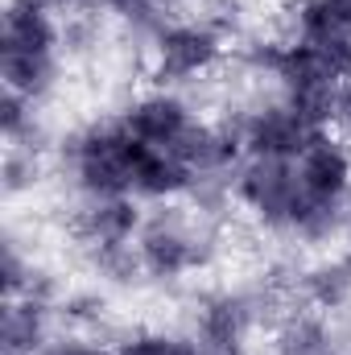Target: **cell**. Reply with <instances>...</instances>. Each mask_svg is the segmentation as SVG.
<instances>
[{"instance_id":"6da1fadb","label":"cell","mask_w":351,"mask_h":355,"mask_svg":"<svg viewBox=\"0 0 351 355\" xmlns=\"http://www.w3.org/2000/svg\"><path fill=\"white\" fill-rule=\"evenodd\" d=\"M236 194L264 227H281V232H293L306 207L314 202L302 190L298 162H273V157H248V166L236 178Z\"/></svg>"},{"instance_id":"7a4b0ae2","label":"cell","mask_w":351,"mask_h":355,"mask_svg":"<svg viewBox=\"0 0 351 355\" xmlns=\"http://www.w3.org/2000/svg\"><path fill=\"white\" fill-rule=\"evenodd\" d=\"M219 58H223V37L211 25H170L153 42L149 71L162 87H170V83H190L194 75L215 71Z\"/></svg>"},{"instance_id":"3957f363","label":"cell","mask_w":351,"mask_h":355,"mask_svg":"<svg viewBox=\"0 0 351 355\" xmlns=\"http://www.w3.org/2000/svg\"><path fill=\"white\" fill-rule=\"evenodd\" d=\"M314 137L318 128H310L285 99L257 107L240 124V145L248 149V157H273V162H298Z\"/></svg>"},{"instance_id":"277c9868","label":"cell","mask_w":351,"mask_h":355,"mask_svg":"<svg viewBox=\"0 0 351 355\" xmlns=\"http://www.w3.org/2000/svg\"><path fill=\"white\" fill-rule=\"evenodd\" d=\"M298 178L306 198L314 202H348L351 194V153L331 141L327 132H318L310 141V149L298 157Z\"/></svg>"},{"instance_id":"5b68a950","label":"cell","mask_w":351,"mask_h":355,"mask_svg":"<svg viewBox=\"0 0 351 355\" xmlns=\"http://www.w3.org/2000/svg\"><path fill=\"white\" fill-rule=\"evenodd\" d=\"M190 124H194V120H190V107L178 99L174 91L141 95V99L124 112V128H128L141 145H149V149H166V153L182 141V132H186Z\"/></svg>"},{"instance_id":"8992f818","label":"cell","mask_w":351,"mask_h":355,"mask_svg":"<svg viewBox=\"0 0 351 355\" xmlns=\"http://www.w3.org/2000/svg\"><path fill=\"white\" fill-rule=\"evenodd\" d=\"M141 261L153 277H182L190 268L203 265V248H198V236L178 223V219H153L145 232H141Z\"/></svg>"},{"instance_id":"52a82bcc","label":"cell","mask_w":351,"mask_h":355,"mask_svg":"<svg viewBox=\"0 0 351 355\" xmlns=\"http://www.w3.org/2000/svg\"><path fill=\"white\" fill-rule=\"evenodd\" d=\"M252 331V306L236 293L211 297L198 314V335H203V352H232L240 355L244 339Z\"/></svg>"},{"instance_id":"ba28073f","label":"cell","mask_w":351,"mask_h":355,"mask_svg":"<svg viewBox=\"0 0 351 355\" xmlns=\"http://www.w3.org/2000/svg\"><path fill=\"white\" fill-rule=\"evenodd\" d=\"M137 227H141V211L128 194L124 198H91V207L79 215V232L91 248L124 244V240H132Z\"/></svg>"},{"instance_id":"9c48e42d","label":"cell","mask_w":351,"mask_h":355,"mask_svg":"<svg viewBox=\"0 0 351 355\" xmlns=\"http://www.w3.org/2000/svg\"><path fill=\"white\" fill-rule=\"evenodd\" d=\"M0 75H4V91L37 103L58 83V58L54 54H0Z\"/></svg>"},{"instance_id":"30bf717a","label":"cell","mask_w":351,"mask_h":355,"mask_svg":"<svg viewBox=\"0 0 351 355\" xmlns=\"http://www.w3.org/2000/svg\"><path fill=\"white\" fill-rule=\"evenodd\" d=\"M46 339V310L37 297H8L4 306V355H33Z\"/></svg>"},{"instance_id":"8fae6325","label":"cell","mask_w":351,"mask_h":355,"mask_svg":"<svg viewBox=\"0 0 351 355\" xmlns=\"http://www.w3.org/2000/svg\"><path fill=\"white\" fill-rule=\"evenodd\" d=\"M306 293L323 310H339L343 302H351V261H323L318 268H310Z\"/></svg>"},{"instance_id":"7c38bea8","label":"cell","mask_w":351,"mask_h":355,"mask_svg":"<svg viewBox=\"0 0 351 355\" xmlns=\"http://www.w3.org/2000/svg\"><path fill=\"white\" fill-rule=\"evenodd\" d=\"M116 355H203V347H194L186 339H174V335L149 331V335H132L128 343H120Z\"/></svg>"},{"instance_id":"4fadbf2b","label":"cell","mask_w":351,"mask_h":355,"mask_svg":"<svg viewBox=\"0 0 351 355\" xmlns=\"http://www.w3.org/2000/svg\"><path fill=\"white\" fill-rule=\"evenodd\" d=\"M99 4L112 8V12H120V17H145L153 8V0H99Z\"/></svg>"},{"instance_id":"5bb4252c","label":"cell","mask_w":351,"mask_h":355,"mask_svg":"<svg viewBox=\"0 0 351 355\" xmlns=\"http://www.w3.org/2000/svg\"><path fill=\"white\" fill-rule=\"evenodd\" d=\"M335 124H343L351 132V79L343 83V91H339V107H335Z\"/></svg>"}]
</instances>
